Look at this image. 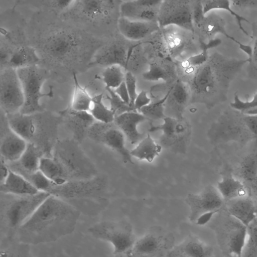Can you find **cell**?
<instances>
[{
    "label": "cell",
    "mask_w": 257,
    "mask_h": 257,
    "mask_svg": "<svg viewBox=\"0 0 257 257\" xmlns=\"http://www.w3.org/2000/svg\"><path fill=\"white\" fill-rule=\"evenodd\" d=\"M87 137L117 153L124 163L134 164L130 151L125 146L124 135L114 122L95 121L90 127Z\"/></svg>",
    "instance_id": "15"
},
{
    "label": "cell",
    "mask_w": 257,
    "mask_h": 257,
    "mask_svg": "<svg viewBox=\"0 0 257 257\" xmlns=\"http://www.w3.org/2000/svg\"><path fill=\"white\" fill-rule=\"evenodd\" d=\"M75 45V40L72 35L60 32L50 37L46 42L44 48L50 56L62 59L70 54Z\"/></svg>",
    "instance_id": "31"
},
{
    "label": "cell",
    "mask_w": 257,
    "mask_h": 257,
    "mask_svg": "<svg viewBox=\"0 0 257 257\" xmlns=\"http://www.w3.org/2000/svg\"><path fill=\"white\" fill-rule=\"evenodd\" d=\"M230 107L233 109L247 114H257V92L250 100H242L235 93L233 100L230 103Z\"/></svg>",
    "instance_id": "46"
},
{
    "label": "cell",
    "mask_w": 257,
    "mask_h": 257,
    "mask_svg": "<svg viewBox=\"0 0 257 257\" xmlns=\"http://www.w3.org/2000/svg\"><path fill=\"white\" fill-rule=\"evenodd\" d=\"M168 95V91L163 97L155 102H151L149 104L141 108L139 111L148 120H159L164 119L165 114L164 104Z\"/></svg>",
    "instance_id": "45"
},
{
    "label": "cell",
    "mask_w": 257,
    "mask_h": 257,
    "mask_svg": "<svg viewBox=\"0 0 257 257\" xmlns=\"http://www.w3.org/2000/svg\"><path fill=\"white\" fill-rule=\"evenodd\" d=\"M146 120L144 115L137 111L124 112L115 117L114 122L121 130L131 144L139 143L146 135L138 130V125Z\"/></svg>",
    "instance_id": "27"
},
{
    "label": "cell",
    "mask_w": 257,
    "mask_h": 257,
    "mask_svg": "<svg viewBox=\"0 0 257 257\" xmlns=\"http://www.w3.org/2000/svg\"><path fill=\"white\" fill-rule=\"evenodd\" d=\"M190 99L188 84L177 79L168 90V95L164 104L165 115L179 119L184 118V111L190 103Z\"/></svg>",
    "instance_id": "22"
},
{
    "label": "cell",
    "mask_w": 257,
    "mask_h": 257,
    "mask_svg": "<svg viewBox=\"0 0 257 257\" xmlns=\"http://www.w3.org/2000/svg\"><path fill=\"white\" fill-rule=\"evenodd\" d=\"M142 76L147 81L162 80L167 84H173L179 79L176 63L165 57H159L150 62L148 69Z\"/></svg>",
    "instance_id": "24"
},
{
    "label": "cell",
    "mask_w": 257,
    "mask_h": 257,
    "mask_svg": "<svg viewBox=\"0 0 257 257\" xmlns=\"http://www.w3.org/2000/svg\"><path fill=\"white\" fill-rule=\"evenodd\" d=\"M75 1H55L52 2V4L56 8L61 10L66 9L73 4H75Z\"/></svg>",
    "instance_id": "55"
},
{
    "label": "cell",
    "mask_w": 257,
    "mask_h": 257,
    "mask_svg": "<svg viewBox=\"0 0 257 257\" xmlns=\"http://www.w3.org/2000/svg\"><path fill=\"white\" fill-rule=\"evenodd\" d=\"M162 2L156 0L122 1L119 5L120 17L135 21L157 22Z\"/></svg>",
    "instance_id": "20"
},
{
    "label": "cell",
    "mask_w": 257,
    "mask_h": 257,
    "mask_svg": "<svg viewBox=\"0 0 257 257\" xmlns=\"http://www.w3.org/2000/svg\"><path fill=\"white\" fill-rule=\"evenodd\" d=\"M0 170V184H2L5 181L10 171V169L7 162L2 158H1Z\"/></svg>",
    "instance_id": "54"
},
{
    "label": "cell",
    "mask_w": 257,
    "mask_h": 257,
    "mask_svg": "<svg viewBox=\"0 0 257 257\" xmlns=\"http://www.w3.org/2000/svg\"><path fill=\"white\" fill-rule=\"evenodd\" d=\"M81 213L50 195L18 229L16 237L27 245L55 242L74 231Z\"/></svg>",
    "instance_id": "1"
},
{
    "label": "cell",
    "mask_w": 257,
    "mask_h": 257,
    "mask_svg": "<svg viewBox=\"0 0 257 257\" xmlns=\"http://www.w3.org/2000/svg\"><path fill=\"white\" fill-rule=\"evenodd\" d=\"M192 15L193 23L195 29V28L199 25L205 16L201 1H195L193 2Z\"/></svg>",
    "instance_id": "49"
},
{
    "label": "cell",
    "mask_w": 257,
    "mask_h": 257,
    "mask_svg": "<svg viewBox=\"0 0 257 257\" xmlns=\"http://www.w3.org/2000/svg\"><path fill=\"white\" fill-rule=\"evenodd\" d=\"M107 186L106 178L98 174L91 179L70 180L60 185L51 182L47 192L67 202L81 214L94 217L106 206Z\"/></svg>",
    "instance_id": "3"
},
{
    "label": "cell",
    "mask_w": 257,
    "mask_h": 257,
    "mask_svg": "<svg viewBox=\"0 0 257 257\" xmlns=\"http://www.w3.org/2000/svg\"><path fill=\"white\" fill-rule=\"evenodd\" d=\"M73 76L74 91L70 106L75 110L89 112L92 102V96L89 94L86 87L80 85L75 73Z\"/></svg>",
    "instance_id": "40"
},
{
    "label": "cell",
    "mask_w": 257,
    "mask_h": 257,
    "mask_svg": "<svg viewBox=\"0 0 257 257\" xmlns=\"http://www.w3.org/2000/svg\"><path fill=\"white\" fill-rule=\"evenodd\" d=\"M114 257H131L128 253L114 254Z\"/></svg>",
    "instance_id": "57"
},
{
    "label": "cell",
    "mask_w": 257,
    "mask_h": 257,
    "mask_svg": "<svg viewBox=\"0 0 257 257\" xmlns=\"http://www.w3.org/2000/svg\"><path fill=\"white\" fill-rule=\"evenodd\" d=\"M43 157L38 148L28 143L26 150L18 161L7 163L10 170L25 178L39 170L40 161Z\"/></svg>",
    "instance_id": "28"
},
{
    "label": "cell",
    "mask_w": 257,
    "mask_h": 257,
    "mask_svg": "<svg viewBox=\"0 0 257 257\" xmlns=\"http://www.w3.org/2000/svg\"><path fill=\"white\" fill-rule=\"evenodd\" d=\"M52 157L59 164L68 181L89 179L99 174L81 144L73 138L59 139Z\"/></svg>",
    "instance_id": "6"
},
{
    "label": "cell",
    "mask_w": 257,
    "mask_h": 257,
    "mask_svg": "<svg viewBox=\"0 0 257 257\" xmlns=\"http://www.w3.org/2000/svg\"><path fill=\"white\" fill-rule=\"evenodd\" d=\"M1 158L7 163L18 161L26 150L28 143L11 127L7 114L0 111Z\"/></svg>",
    "instance_id": "18"
},
{
    "label": "cell",
    "mask_w": 257,
    "mask_h": 257,
    "mask_svg": "<svg viewBox=\"0 0 257 257\" xmlns=\"http://www.w3.org/2000/svg\"><path fill=\"white\" fill-rule=\"evenodd\" d=\"M108 93L106 99L110 103V109L113 112L115 116H118L124 112L136 111L134 107L124 102L115 93L114 89L105 88Z\"/></svg>",
    "instance_id": "47"
},
{
    "label": "cell",
    "mask_w": 257,
    "mask_h": 257,
    "mask_svg": "<svg viewBox=\"0 0 257 257\" xmlns=\"http://www.w3.org/2000/svg\"><path fill=\"white\" fill-rule=\"evenodd\" d=\"M207 135L213 145L229 142L245 144L254 139L246 125L244 113L230 106L211 125Z\"/></svg>",
    "instance_id": "7"
},
{
    "label": "cell",
    "mask_w": 257,
    "mask_h": 257,
    "mask_svg": "<svg viewBox=\"0 0 257 257\" xmlns=\"http://www.w3.org/2000/svg\"><path fill=\"white\" fill-rule=\"evenodd\" d=\"M88 231L95 238L110 243L114 255L128 252L136 240L132 225L123 221H101L91 226Z\"/></svg>",
    "instance_id": "9"
},
{
    "label": "cell",
    "mask_w": 257,
    "mask_h": 257,
    "mask_svg": "<svg viewBox=\"0 0 257 257\" xmlns=\"http://www.w3.org/2000/svg\"><path fill=\"white\" fill-rule=\"evenodd\" d=\"M39 171L56 184H62L68 181L62 169L53 157H42Z\"/></svg>",
    "instance_id": "39"
},
{
    "label": "cell",
    "mask_w": 257,
    "mask_h": 257,
    "mask_svg": "<svg viewBox=\"0 0 257 257\" xmlns=\"http://www.w3.org/2000/svg\"><path fill=\"white\" fill-rule=\"evenodd\" d=\"M12 128L27 143L38 148L45 157H52L58 141L59 127L62 123L59 115L44 111L32 114L20 112L7 114Z\"/></svg>",
    "instance_id": "4"
},
{
    "label": "cell",
    "mask_w": 257,
    "mask_h": 257,
    "mask_svg": "<svg viewBox=\"0 0 257 257\" xmlns=\"http://www.w3.org/2000/svg\"><path fill=\"white\" fill-rule=\"evenodd\" d=\"M161 150L162 146L156 143L148 134L137 146L130 151V154L132 157L151 163L156 157L159 156Z\"/></svg>",
    "instance_id": "37"
},
{
    "label": "cell",
    "mask_w": 257,
    "mask_h": 257,
    "mask_svg": "<svg viewBox=\"0 0 257 257\" xmlns=\"http://www.w3.org/2000/svg\"><path fill=\"white\" fill-rule=\"evenodd\" d=\"M199 42L201 49L199 53L188 56L176 63L177 69L179 68L185 75H192L198 67L203 64L209 57L208 50L220 45L221 40L215 38L207 42L200 40Z\"/></svg>",
    "instance_id": "30"
},
{
    "label": "cell",
    "mask_w": 257,
    "mask_h": 257,
    "mask_svg": "<svg viewBox=\"0 0 257 257\" xmlns=\"http://www.w3.org/2000/svg\"><path fill=\"white\" fill-rule=\"evenodd\" d=\"M161 39L165 53L168 58L179 61L192 49L194 33L175 26H169L161 29ZM184 57V59H185Z\"/></svg>",
    "instance_id": "16"
},
{
    "label": "cell",
    "mask_w": 257,
    "mask_h": 257,
    "mask_svg": "<svg viewBox=\"0 0 257 257\" xmlns=\"http://www.w3.org/2000/svg\"><path fill=\"white\" fill-rule=\"evenodd\" d=\"M124 82L130 96V105L134 107V101L138 93L137 92V79L133 73L125 72Z\"/></svg>",
    "instance_id": "48"
},
{
    "label": "cell",
    "mask_w": 257,
    "mask_h": 257,
    "mask_svg": "<svg viewBox=\"0 0 257 257\" xmlns=\"http://www.w3.org/2000/svg\"><path fill=\"white\" fill-rule=\"evenodd\" d=\"M186 202L190 209L189 220L195 224L203 215L211 211H220L225 202L216 187H206L199 194H189Z\"/></svg>",
    "instance_id": "17"
},
{
    "label": "cell",
    "mask_w": 257,
    "mask_h": 257,
    "mask_svg": "<svg viewBox=\"0 0 257 257\" xmlns=\"http://www.w3.org/2000/svg\"><path fill=\"white\" fill-rule=\"evenodd\" d=\"M135 46H128L124 42L115 41L102 49L89 63V65L106 67L118 65L126 70Z\"/></svg>",
    "instance_id": "19"
},
{
    "label": "cell",
    "mask_w": 257,
    "mask_h": 257,
    "mask_svg": "<svg viewBox=\"0 0 257 257\" xmlns=\"http://www.w3.org/2000/svg\"><path fill=\"white\" fill-rule=\"evenodd\" d=\"M1 257H17L13 254H11L6 251H2L1 252Z\"/></svg>",
    "instance_id": "56"
},
{
    "label": "cell",
    "mask_w": 257,
    "mask_h": 257,
    "mask_svg": "<svg viewBox=\"0 0 257 257\" xmlns=\"http://www.w3.org/2000/svg\"><path fill=\"white\" fill-rule=\"evenodd\" d=\"M103 98V93L93 96L89 112L95 121L104 123L114 122L115 114L110 108L105 105Z\"/></svg>",
    "instance_id": "41"
},
{
    "label": "cell",
    "mask_w": 257,
    "mask_h": 257,
    "mask_svg": "<svg viewBox=\"0 0 257 257\" xmlns=\"http://www.w3.org/2000/svg\"><path fill=\"white\" fill-rule=\"evenodd\" d=\"M0 191L19 196L32 195L40 192L28 180L11 170L5 181L1 184Z\"/></svg>",
    "instance_id": "33"
},
{
    "label": "cell",
    "mask_w": 257,
    "mask_h": 257,
    "mask_svg": "<svg viewBox=\"0 0 257 257\" xmlns=\"http://www.w3.org/2000/svg\"><path fill=\"white\" fill-rule=\"evenodd\" d=\"M59 115L72 138L80 144L87 137L90 127L95 121L89 112L75 110L70 106L60 111Z\"/></svg>",
    "instance_id": "23"
},
{
    "label": "cell",
    "mask_w": 257,
    "mask_h": 257,
    "mask_svg": "<svg viewBox=\"0 0 257 257\" xmlns=\"http://www.w3.org/2000/svg\"><path fill=\"white\" fill-rule=\"evenodd\" d=\"M203 12L206 15L214 10L225 11L229 13L235 19L236 24L240 31L245 35L248 36V33L244 28L243 23H249V21L243 16L235 12L231 8V2L226 0L201 1Z\"/></svg>",
    "instance_id": "38"
},
{
    "label": "cell",
    "mask_w": 257,
    "mask_h": 257,
    "mask_svg": "<svg viewBox=\"0 0 257 257\" xmlns=\"http://www.w3.org/2000/svg\"><path fill=\"white\" fill-rule=\"evenodd\" d=\"M192 1H162L159 7L157 23L161 29L175 26L188 31H195L193 21Z\"/></svg>",
    "instance_id": "13"
},
{
    "label": "cell",
    "mask_w": 257,
    "mask_h": 257,
    "mask_svg": "<svg viewBox=\"0 0 257 257\" xmlns=\"http://www.w3.org/2000/svg\"><path fill=\"white\" fill-rule=\"evenodd\" d=\"M213 228L221 249L232 256L241 257L247 226L228 214L225 219L215 223Z\"/></svg>",
    "instance_id": "12"
},
{
    "label": "cell",
    "mask_w": 257,
    "mask_h": 257,
    "mask_svg": "<svg viewBox=\"0 0 257 257\" xmlns=\"http://www.w3.org/2000/svg\"><path fill=\"white\" fill-rule=\"evenodd\" d=\"M173 234L163 227H150L127 253L131 257H166L175 245Z\"/></svg>",
    "instance_id": "10"
},
{
    "label": "cell",
    "mask_w": 257,
    "mask_h": 257,
    "mask_svg": "<svg viewBox=\"0 0 257 257\" xmlns=\"http://www.w3.org/2000/svg\"><path fill=\"white\" fill-rule=\"evenodd\" d=\"M114 90L124 102L130 105V96L124 81Z\"/></svg>",
    "instance_id": "53"
},
{
    "label": "cell",
    "mask_w": 257,
    "mask_h": 257,
    "mask_svg": "<svg viewBox=\"0 0 257 257\" xmlns=\"http://www.w3.org/2000/svg\"><path fill=\"white\" fill-rule=\"evenodd\" d=\"M226 203L228 214L246 226L257 216L254 202L248 195Z\"/></svg>",
    "instance_id": "29"
},
{
    "label": "cell",
    "mask_w": 257,
    "mask_h": 257,
    "mask_svg": "<svg viewBox=\"0 0 257 257\" xmlns=\"http://www.w3.org/2000/svg\"><path fill=\"white\" fill-rule=\"evenodd\" d=\"M160 125H151L149 132H162L160 143L162 147L174 153L185 154L191 135V126L184 119L166 116Z\"/></svg>",
    "instance_id": "11"
},
{
    "label": "cell",
    "mask_w": 257,
    "mask_h": 257,
    "mask_svg": "<svg viewBox=\"0 0 257 257\" xmlns=\"http://www.w3.org/2000/svg\"><path fill=\"white\" fill-rule=\"evenodd\" d=\"M247 63L215 52L198 67L188 82L190 103L204 104L208 109L225 102L231 83Z\"/></svg>",
    "instance_id": "2"
},
{
    "label": "cell",
    "mask_w": 257,
    "mask_h": 257,
    "mask_svg": "<svg viewBox=\"0 0 257 257\" xmlns=\"http://www.w3.org/2000/svg\"><path fill=\"white\" fill-rule=\"evenodd\" d=\"M151 102V99L148 96L147 92L142 90L138 94L135 100L134 107L136 111L139 112L141 108L149 104Z\"/></svg>",
    "instance_id": "50"
},
{
    "label": "cell",
    "mask_w": 257,
    "mask_h": 257,
    "mask_svg": "<svg viewBox=\"0 0 257 257\" xmlns=\"http://www.w3.org/2000/svg\"><path fill=\"white\" fill-rule=\"evenodd\" d=\"M251 42L249 44L251 47V53L247 58V66L246 72L248 77L257 81V20L251 24Z\"/></svg>",
    "instance_id": "43"
},
{
    "label": "cell",
    "mask_w": 257,
    "mask_h": 257,
    "mask_svg": "<svg viewBox=\"0 0 257 257\" xmlns=\"http://www.w3.org/2000/svg\"><path fill=\"white\" fill-rule=\"evenodd\" d=\"M231 6L241 9H253L257 8V0L232 1Z\"/></svg>",
    "instance_id": "52"
},
{
    "label": "cell",
    "mask_w": 257,
    "mask_h": 257,
    "mask_svg": "<svg viewBox=\"0 0 257 257\" xmlns=\"http://www.w3.org/2000/svg\"><path fill=\"white\" fill-rule=\"evenodd\" d=\"M216 188L226 202L248 195L245 184L230 173L222 176L217 182Z\"/></svg>",
    "instance_id": "32"
},
{
    "label": "cell",
    "mask_w": 257,
    "mask_h": 257,
    "mask_svg": "<svg viewBox=\"0 0 257 257\" xmlns=\"http://www.w3.org/2000/svg\"><path fill=\"white\" fill-rule=\"evenodd\" d=\"M241 257H257V216L247 226L246 239Z\"/></svg>",
    "instance_id": "44"
},
{
    "label": "cell",
    "mask_w": 257,
    "mask_h": 257,
    "mask_svg": "<svg viewBox=\"0 0 257 257\" xmlns=\"http://www.w3.org/2000/svg\"><path fill=\"white\" fill-rule=\"evenodd\" d=\"M40 60V58L34 48L23 46L12 52L7 67L18 70L37 65Z\"/></svg>",
    "instance_id": "34"
},
{
    "label": "cell",
    "mask_w": 257,
    "mask_h": 257,
    "mask_svg": "<svg viewBox=\"0 0 257 257\" xmlns=\"http://www.w3.org/2000/svg\"><path fill=\"white\" fill-rule=\"evenodd\" d=\"M24 96V103L20 113L32 114L44 111L40 100L44 97H52L53 90L43 93L42 87L46 79V72L37 65L17 70Z\"/></svg>",
    "instance_id": "8"
},
{
    "label": "cell",
    "mask_w": 257,
    "mask_h": 257,
    "mask_svg": "<svg viewBox=\"0 0 257 257\" xmlns=\"http://www.w3.org/2000/svg\"><path fill=\"white\" fill-rule=\"evenodd\" d=\"M254 203H255V207H256V212H257V202H254Z\"/></svg>",
    "instance_id": "58"
},
{
    "label": "cell",
    "mask_w": 257,
    "mask_h": 257,
    "mask_svg": "<svg viewBox=\"0 0 257 257\" xmlns=\"http://www.w3.org/2000/svg\"><path fill=\"white\" fill-rule=\"evenodd\" d=\"M77 2L81 13L91 19L107 16L115 7V2L112 1L84 0Z\"/></svg>",
    "instance_id": "35"
},
{
    "label": "cell",
    "mask_w": 257,
    "mask_h": 257,
    "mask_svg": "<svg viewBox=\"0 0 257 257\" xmlns=\"http://www.w3.org/2000/svg\"><path fill=\"white\" fill-rule=\"evenodd\" d=\"M196 28L198 30L200 40L207 42L215 38L216 35L221 34L237 44L240 49L246 54L249 51L248 44H242L228 33L225 20L215 13L210 12L205 15Z\"/></svg>",
    "instance_id": "21"
},
{
    "label": "cell",
    "mask_w": 257,
    "mask_h": 257,
    "mask_svg": "<svg viewBox=\"0 0 257 257\" xmlns=\"http://www.w3.org/2000/svg\"><path fill=\"white\" fill-rule=\"evenodd\" d=\"M211 247L198 237L190 235L175 245L166 257H212Z\"/></svg>",
    "instance_id": "26"
},
{
    "label": "cell",
    "mask_w": 257,
    "mask_h": 257,
    "mask_svg": "<svg viewBox=\"0 0 257 257\" xmlns=\"http://www.w3.org/2000/svg\"><path fill=\"white\" fill-rule=\"evenodd\" d=\"M244 119L249 131L254 139L257 140V114L244 113Z\"/></svg>",
    "instance_id": "51"
},
{
    "label": "cell",
    "mask_w": 257,
    "mask_h": 257,
    "mask_svg": "<svg viewBox=\"0 0 257 257\" xmlns=\"http://www.w3.org/2000/svg\"><path fill=\"white\" fill-rule=\"evenodd\" d=\"M24 103V96L17 69L6 67L0 75L1 109L7 114L20 112Z\"/></svg>",
    "instance_id": "14"
},
{
    "label": "cell",
    "mask_w": 257,
    "mask_h": 257,
    "mask_svg": "<svg viewBox=\"0 0 257 257\" xmlns=\"http://www.w3.org/2000/svg\"><path fill=\"white\" fill-rule=\"evenodd\" d=\"M238 173L243 183L257 189V148L242 160Z\"/></svg>",
    "instance_id": "36"
},
{
    "label": "cell",
    "mask_w": 257,
    "mask_h": 257,
    "mask_svg": "<svg viewBox=\"0 0 257 257\" xmlns=\"http://www.w3.org/2000/svg\"><path fill=\"white\" fill-rule=\"evenodd\" d=\"M44 192L19 196L1 192V232L8 239L16 236L19 228L49 196Z\"/></svg>",
    "instance_id": "5"
},
{
    "label": "cell",
    "mask_w": 257,
    "mask_h": 257,
    "mask_svg": "<svg viewBox=\"0 0 257 257\" xmlns=\"http://www.w3.org/2000/svg\"><path fill=\"white\" fill-rule=\"evenodd\" d=\"M122 69L118 65L105 67L102 73V80L105 85V88L114 90L124 81L125 73Z\"/></svg>",
    "instance_id": "42"
},
{
    "label": "cell",
    "mask_w": 257,
    "mask_h": 257,
    "mask_svg": "<svg viewBox=\"0 0 257 257\" xmlns=\"http://www.w3.org/2000/svg\"><path fill=\"white\" fill-rule=\"evenodd\" d=\"M117 28L126 39L138 41L158 32L160 28L157 22L135 21L119 17Z\"/></svg>",
    "instance_id": "25"
}]
</instances>
